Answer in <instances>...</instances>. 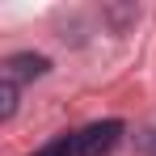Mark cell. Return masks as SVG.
I'll use <instances>...</instances> for the list:
<instances>
[{"instance_id":"cell-1","label":"cell","mask_w":156,"mask_h":156,"mask_svg":"<svg viewBox=\"0 0 156 156\" xmlns=\"http://www.w3.org/2000/svg\"><path fill=\"white\" fill-rule=\"evenodd\" d=\"M122 139V122L118 118H105V122H93L76 135V152L80 156H110Z\"/></svg>"},{"instance_id":"cell-2","label":"cell","mask_w":156,"mask_h":156,"mask_svg":"<svg viewBox=\"0 0 156 156\" xmlns=\"http://www.w3.org/2000/svg\"><path fill=\"white\" fill-rule=\"evenodd\" d=\"M47 68H51V59H47V55H30V51H26V55H9L0 76L9 80V84H26V80L47 76Z\"/></svg>"},{"instance_id":"cell-3","label":"cell","mask_w":156,"mask_h":156,"mask_svg":"<svg viewBox=\"0 0 156 156\" xmlns=\"http://www.w3.org/2000/svg\"><path fill=\"white\" fill-rule=\"evenodd\" d=\"M34 156H80V152H76V135H68V139H55V144H47V148H38Z\"/></svg>"},{"instance_id":"cell-4","label":"cell","mask_w":156,"mask_h":156,"mask_svg":"<svg viewBox=\"0 0 156 156\" xmlns=\"http://www.w3.org/2000/svg\"><path fill=\"white\" fill-rule=\"evenodd\" d=\"M13 110H17V84H0V118H13Z\"/></svg>"},{"instance_id":"cell-5","label":"cell","mask_w":156,"mask_h":156,"mask_svg":"<svg viewBox=\"0 0 156 156\" xmlns=\"http://www.w3.org/2000/svg\"><path fill=\"white\" fill-rule=\"evenodd\" d=\"M135 148H139L144 156H156V127L139 131V135H135Z\"/></svg>"}]
</instances>
